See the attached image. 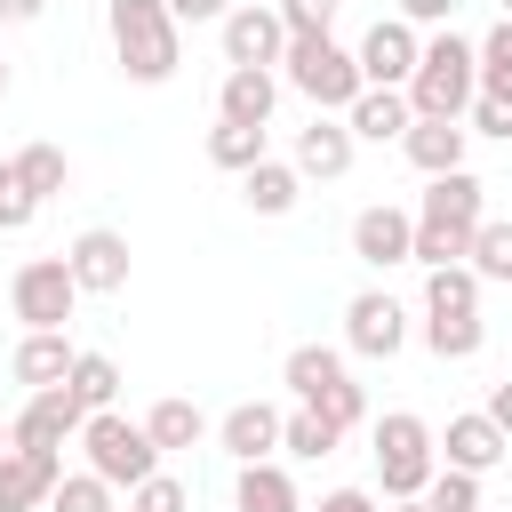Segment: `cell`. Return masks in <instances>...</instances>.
<instances>
[{"instance_id": "obj_1", "label": "cell", "mask_w": 512, "mask_h": 512, "mask_svg": "<svg viewBox=\"0 0 512 512\" xmlns=\"http://www.w3.org/2000/svg\"><path fill=\"white\" fill-rule=\"evenodd\" d=\"M480 224H488V184H480L472 168L432 176V184H424V200H416V264H424V272L464 264Z\"/></svg>"}, {"instance_id": "obj_2", "label": "cell", "mask_w": 512, "mask_h": 512, "mask_svg": "<svg viewBox=\"0 0 512 512\" xmlns=\"http://www.w3.org/2000/svg\"><path fill=\"white\" fill-rule=\"evenodd\" d=\"M104 32H112V56L136 88H160L176 80L184 64V24L168 16V0H104Z\"/></svg>"}, {"instance_id": "obj_3", "label": "cell", "mask_w": 512, "mask_h": 512, "mask_svg": "<svg viewBox=\"0 0 512 512\" xmlns=\"http://www.w3.org/2000/svg\"><path fill=\"white\" fill-rule=\"evenodd\" d=\"M472 96H480V40L432 32V40H424V64H416V80H408V112H416V120H464Z\"/></svg>"}, {"instance_id": "obj_4", "label": "cell", "mask_w": 512, "mask_h": 512, "mask_svg": "<svg viewBox=\"0 0 512 512\" xmlns=\"http://www.w3.org/2000/svg\"><path fill=\"white\" fill-rule=\"evenodd\" d=\"M368 456H376L384 504H408V496H424V488H432V472H440V432H432L416 408H392V416H376Z\"/></svg>"}, {"instance_id": "obj_5", "label": "cell", "mask_w": 512, "mask_h": 512, "mask_svg": "<svg viewBox=\"0 0 512 512\" xmlns=\"http://www.w3.org/2000/svg\"><path fill=\"white\" fill-rule=\"evenodd\" d=\"M280 384L296 392V408L328 416L336 432L368 424V392L352 384V368H344V352H336V344H296V352L280 360Z\"/></svg>"}, {"instance_id": "obj_6", "label": "cell", "mask_w": 512, "mask_h": 512, "mask_svg": "<svg viewBox=\"0 0 512 512\" xmlns=\"http://www.w3.org/2000/svg\"><path fill=\"white\" fill-rule=\"evenodd\" d=\"M280 80L312 104V112H352L360 96H368V80H360V56L352 48H336V40H288V56H280Z\"/></svg>"}, {"instance_id": "obj_7", "label": "cell", "mask_w": 512, "mask_h": 512, "mask_svg": "<svg viewBox=\"0 0 512 512\" xmlns=\"http://www.w3.org/2000/svg\"><path fill=\"white\" fill-rule=\"evenodd\" d=\"M80 456H88V472H96V480H112V488H128V496L160 472L152 432H144V424H128L120 408H104V416H88V424H80Z\"/></svg>"}, {"instance_id": "obj_8", "label": "cell", "mask_w": 512, "mask_h": 512, "mask_svg": "<svg viewBox=\"0 0 512 512\" xmlns=\"http://www.w3.org/2000/svg\"><path fill=\"white\" fill-rule=\"evenodd\" d=\"M8 304H16V320H24V328H64V320H72V304H80V280H72V264H64V256H32V264H16Z\"/></svg>"}, {"instance_id": "obj_9", "label": "cell", "mask_w": 512, "mask_h": 512, "mask_svg": "<svg viewBox=\"0 0 512 512\" xmlns=\"http://www.w3.org/2000/svg\"><path fill=\"white\" fill-rule=\"evenodd\" d=\"M216 40H224V64H232V72H240V64H248V72H272V64L288 56V24H280L272 0H240V8L216 24Z\"/></svg>"}, {"instance_id": "obj_10", "label": "cell", "mask_w": 512, "mask_h": 512, "mask_svg": "<svg viewBox=\"0 0 512 512\" xmlns=\"http://www.w3.org/2000/svg\"><path fill=\"white\" fill-rule=\"evenodd\" d=\"M352 56H360V80H368V88H408L416 64H424V32L400 24V16H376V24L360 32Z\"/></svg>"}, {"instance_id": "obj_11", "label": "cell", "mask_w": 512, "mask_h": 512, "mask_svg": "<svg viewBox=\"0 0 512 512\" xmlns=\"http://www.w3.org/2000/svg\"><path fill=\"white\" fill-rule=\"evenodd\" d=\"M408 344V304L392 296V288H360L352 304H344V352H360V360H392Z\"/></svg>"}, {"instance_id": "obj_12", "label": "cell", "mask_w": 512, "mask_h": 512, "mask_svg": "<svg viewBox=\"0 0 512 512\" xmlns=\"http://www.w3.org/2000/svg\"><path fill=\"white\" fill-rule=\"evenodd\" d=\"M352 256H360L368 272L416 264V208H392V200L360 208V216H352Z\"/></svg>"}, {"instance_id": "obj_13", "label": "cell", "mask_w": 512, "mask_h": 512, "mask_svg": "<svg viewBox=\"0 0 512 512\" xmlns=\"http://www.w3.org/2000/svg\"><path fill=\"white\" fill-rule=\"evenodd\" d=\"M80 424H88V408L64 392V384H48V392H32L16 416H8V432H16V448H40V456H64V440H80Z\"/></svg>"}, {"instance_id": "obj_14", "label": "cell", "mask_w": 512, "mask_h": 512, "mask_svg": "<svg viewBox=\"0 0 512 512\" xmlns=\"http://www.w3.org/2000/svg\"><path fill=\"white\" fill-rule=\"evenodd\" d=\"M64 264H72L80 296H120V288H128V232H112V224H88V232L64 248Z\"/></svg>"}, {"instance_id": "obj_15", "label": "cell", "mask_w": 512, "mask_h": 512, "mask_svg": "<svg viewBox=\"0 0 512 512\" xmlns=\"http://www.w3.org/2000/svg\"><path fill=\"white\" fill-rule=\"evenodd\" d=\"M64 480V456H40V448H8L0 456V512H48Z\"/></svg>"}, {"instance_id": "obj_16", "label": "cell", "mask_w": 512, "mask_h": 512, "mask_svg": "<svg viewBox=\"0 0 512 512\" xmlns=\"http://www.w3.org/2000/svg\"><path fill=\"white\" fill-rule=\"evenodd\" d=\"M352 152H360V136L336 120V112H312V128H296V176H320V184H336L344 168H352Z\"/></svg>"}, {"instance_id": "obj_17", "label": "cell", "mask_w": 512, "mask_h": 512, "mask_svg": "<svg viewBox=\"0 0 512 512\" xmlns=\"http://www.w3.org/2000/svg\"><path fill=\"white\" fill-rule=\"evenodd\" d=\"M216 448H224L232 464H272V448H280V408H272V400H240V408H224Z\"/></svg>"}, {"instance_id": "obj_18", "label": "cell", "mask_w": 512, "mask_h": 512, "mask_svg": "<svg viewBox=\"0 0 512 512\" xmlns=\"http://www.w3.org/2000/svg\"><path fill=\"white\" fill-rule=\"evenodd\" d=\"M504 448H512V440L496 432V416H488V408L448 416V432H440V464H456V472H472V480H480V472H496V464H504Z\"/></svg>"}, {"instance_id": "obj_19", "label": "cell", "mask_w": 512, "mask_h": 512, "mask_svg": "<svg viewBox=\"0 0 512 512\" xmlns=\"http://www.w3.org/2000/svg\"><path fill=\"white\" fill-rule=\"evenodd\" d=\"M464 144H472L464 120H416V128L400 136L408 168H424V176H456V168H464Z\"/></svg>"}, {"instance_id": "obj_20", "label": "cell", "mask_w": 512, "mask_h": 512, "mask_svg": "<svg viewBox=\"0 0 512 512\" xmlns=\"http://www.w3.org/2000/svg\"><path fill=\"white\" fill-rule=\"evenodd\" d=\"M72 344H64V328H24V344H16V360H8V376L16 384H32V392H48V384H64L72 376Z\"/></svg>"}, {"instance_id": "obj_21", "label": "cell", "mask_w": 512, "mask_h": 512, "mask_svg": "<svg viewBox=\"0 0 512 512\" xmlns=\"http://www.w3.org/2000/svg\"><path fill=\"white\" fill-rule=\"evenodd\" d=\"M272 104H280V80L272 72H224L216 88V120H240V128H272Z\"/></svg>"}, {"instance_id": "obj_22", "label": "cell", "mask_w": 512, "mask_h": 512, "mask_svg": "<svg viewBox=\"0 0 512 512\" xmlns=\"http://www.w3.org/2000/svg\"><path fill=\"white\" fill-rule=\"evenodd\" d=\"M344 128H352L360 144H400V136L416 128V112H408V88H368V96L344 112Z\"/></svg>"}, {"instance_id": "obj_23", "label": "cell", "mask_w": 512, "mask_h": 512, "mask_svg": "<svg viewBox=\"0 0 512 512\" xmlns=\"http://www.w3.org/2000/svg\"><path fill=\"white\" fill-rule=\"evenodd\" d=\"M232 512H304V496H296L288 464H240V480H232Z\"/></svg>"}, {"instance_id": "obj_24", "label": "cell", "mask_w": 512, "mask_h": 512, "mask_svg": "<svg viewBox=\"0 0 512 512\" xmlns=\"http://www.w3.org/2000/svg\"><path fill=\"white\" fill-rule=\"evenodd\" d=\"M240 200H248L256 216H288V208L304 200V176H296V160H256V168L240 176Z\"/></svg>"}, {"instance_id": "obj_25", "label": "cell", "mask_w": 512, "mask_h": 512, "mask_svg": "<svg viewBox=\"0 0 512 512\" xmlns=\"http://www.w3.org/2000/svg\"><path fill=\"white\" fill-rule=\"evenodd\" d=\"M488 344V320L480 312H424V352L432 360H472Z\"/></svg>"}, {"instance_id": "obj_26", "label": "cell", "mask_w": 512, "mask_h": 512, "mask_svg": "<svg viewBox=\"0 0 512 512\" xmlns=\"http://www.w3.org/2000/svg\"><path fill=\"white\" fill-rule=\"evenodd\" d=\"M144 432H152L160 456H176V448H200V440H208V416H200L192 400H152V408H144Z\"/></svg>"}, {"instance_id": "obj_27", "label": "cell", "mask_w": 512, "mask_h": 512, "mask_svg": "<svg viewBox=\"0 0 512 512\" xmlns=\"http://www.w3.org/2000/svg\"><path fill=\"white\" fill-rule=\"evenodd\" d=\"M64 392H72L88 416H104V408L120 400V360H112V352H80L72 376H64Z\"/></svg>"}, {"instance_id": "obj_28", "label": "cell", "mask_w": 512, "mask_h": 512, "mask_svg": "<svg viewBox=\"0 0 512 512\" xmlns=\"http://www.w3.org/2000/svg\"><path fill=\"white\" fill-rule=\"evenodd\" d=\"M208 160H216V168H232V176H248V168H256V160H272V152H264V128L216 120V128H208Z\"/></svg>"}, {"instance_id": "obj_29", "label": "cell", "mask_w": 512, "mask_h": 512, "mask_svg": "<svg viewBox=\"0 0 512 512\" xmlns=\"http://www.w3.org/2000/svg\"><path fill=\"white\" fill-rule=\"evenodd\" d=\"M424 312H480V272H472V264L424 272Z\"/></svg>"}, {"instance_id": "obj_30", "label": "cell", "mask_w": 512, "mask_h": 512, "mask_svg": "<svg viewBox=\"0 0 512 512\" xmlns=\"http://www.w3.org/2000/svg\"><path fill=\"white\" fill-rule=\"evenodd\" d=\"M336 440H344V432H336L328 416H312V408H288V416H280V448H288V456H304V464L336 456Z\"/></svg>"}, {"instance_id": "obj_31", "label": "cell", "mask_w": 512, "mask_h": 512, "mask_svg": "<svg viewBox=\"0 0 512 512\" xmlns=\"http://www.w3.org/2000/svg\"><path fill=\"white\" fill-rule=\"evenodd\" d=\"M16 176H24L32 200H56V192L72 184V160H64L56 144H24V152H16Z\"/></svg>"}, {"instance_id": "obj_32", "label": "cell", "mask_w": 512, "mask_h": 512, "mask_svg": "<svg viewBox=\"0 0 512 512\" xmlns=\"http://www.w3.org/2000/svg\"><path fill=\"white\" fill-rule=\"evenodd\" d=\"M472 272H480V288L488 280H512V216H488L480 232H472V256H464Z\"/></svg>"}, {"instance_id": "obj_33", "label": "cell", "mask_w": 512, "mask_h": 512, "mask_svg": "<svg viewBox=\"0 0 512 512\" xmlns=\"http://www.w3.org/2000/svg\"><path fill=\"white\" fill-rule=\"evenodd\" d=\"M480 96H512V16L480 32Z\"/></svg>"}, {"instance_id": "obj_34", "label": "cell", "mask_w": 512, "mask_h": 512, "mask_svg": "<svg viewBox=\"0 0 512 512\" xmlns=\"http://www.w3.org/2000/svg\"><path fill=\"white\" fill-rule=\"evenodd\" d=\"M288 40H336V0H272Z\"/></svg>"}, {"instance_id": "obj_35", "label": "cell", "mask_w": 512, "mask_h": 512, "mask_svg": "<svg viewBox=\"0 0 512 512\" xmlns=\"http://www.w3.org/2000/svg\"><path fill=\"white\" fill-rule=\"evenodd\" d=\"M48 512H112V480H96V472H64L56 496H48Z\"/></svg>"}, {"instance_id": "obj_36", "label": "cell", "mask_w": 512, "mask_h": 512, "mask_svg": "<svg viewBox=\"0 0 512 512\" xmlns=\"http://www.w3.org/2000/svg\"><path fill=\"white\" fill-rule=\"evenodd\" d=\"M424 504H432V512H480V480L456 472V464H440L432 488H424Z\"/></svg>"}, {"instance_id": "obj_37", "label": "cell", "mask_w": 512, "mask_h": 512, "mask_svg": "<svg viewBox=\"0 0 512 512\" xmlns=\"http://www.w3.org/2000/svg\"><path fill=\"white\" fill-rule=\"evenodd\" d=\"M40 216V200L24 192V176H16V160H0V232H24Z\"/></svg>"}, {"instance_id": "obj_38", "label": "cell", "mask_w": 512, "mask_h": 512, "mask_svg": "<svg viewBox=\"0 0 512 512\" xmlns=\"http://www.w3.org/2000/svg\"><path fill=\"white\" fill-rule=\"evenodd\" d=\"M464 128H472V136H496V144H512V96H472Z\"/></svg>"}, {"instance_id": "obj_39", "label": "cell", "mask_w": 512, "mask_h": 512, "mask_svg": "<svg viewBox=\"0 0 512 512\" xmlns=\"http://www.w3.org/2000/svg\"><path fill=\"white\" fill-rule=\"evenodd\" d=\"M128 512H192V496H184V480H168V472H152L136 496H128Z\"/></svg>"}, {"instance_id": "obj_40", "label": "cell", "mask_w": 512, "mask_h": 512, "mask_svg": "<svg viewBox=\"0 0 512 512\" xmlns=\"http://www.w3.org/2000/svg\"><path fill=\"white\" fill-rule=\"evenodd\" d=\"M232 8H240V0H168V16H176V24H224Z\"/></svg>"}, {"instance_id": "obj_41", "label": "cell", "mask_w": 512, "mask_h": 512, "mask_svg": "<svg viewBox=\"0 0 512 512\" xmlns=\"http://www.w3.org/2000/svg\"><path fill=\"white\" fill-rule=\"evenodd\" d=\"M304 512H384V504H376L368 488H328V496H320V504H304Z\"/></svg>"}, {"instance_id": "obj_42", "label": "cell", "mask_w": 512, "mask_h": 512, "mask_svg": "<svg viewBox=\"0 0 512 512\" xmlns=\"http://www.w3.org/2000/svg\"><path fill=\"white\" fill-rule=\"evenodd\" d=\"M456 0H400V24H448Z\"/></svg>"}, {"instance_id": "obj_43", "label": "cell", "mask_w": 512, "mask_h": 512, "mask_svg": "<svg viewBox=\"0 0 512 512\" xmlns=\"http://www.w3.org/2000/svg\"><path fill=\"white\" fill-rule=\"evenodd\" d=\"M488 416H496V432H504V440H512V376H504V384H496V392H488Z\"/></svg>"}, {"instance_id": "obj_44", "label": "cell", "mask_w": 512, "mask_h": 512, "mask_svg": "<svg viewBox=\"0 0 512 512\" xmlns=\"http://www.w3.org/2000/svg\"><path fill=\"white\" fill-rule=\"evenodd\" d=\"M40 8H48V0H0V24H32Z\"/></svg>"}, {"instance_id": "obj_45", "label": "cell", "mask_w": 512, "mask_h": 512, "mask_svg": "<svg viewBox=\"0 0 512 512\" xmlns=\"http://www.w3.org/2000/svg\"><path fill=\"white\" fill-rule=\"evenodd\" d=\"M384 512H432V504H424V496H408V504H384Z\"/></svg>"}, {"instance_id": "obj_46", "label": "cell", "mask_w": 512, "mask_h": 512, "mask_svg": "<svg viewBox=\"0 0 512 512\" xmlns=\"http://www.w3.org/2000/svg\"><path fill=\"white\" fill-rule=\"evenodd\" d=\"M8 448H16V432H8V416H0V456H8Z\"/></svg>"}, {"instance_id": "obj_47", "label": "cell", "mask_w": 512, "mask_h": 512, "mask_svg": "<svg viewBox=\"0 0 512 512\" xmlns=\"http://www.w3.org/2000/svg\"><path fill=\"white\" fill-rule=\"evenodd\" d=\"M0 96H8V56H0Z\"/></svg>"}, {"instance_id": "obj_48", "label": "cell", "mask_w": 512, "mask_h": 512, "mask_svg": "<svg viewBox=\"0 0 512 512\" xmlns=\"http://www.w3.org/2000/svg\"><path fill=\"white\" fill-rule=\"evenodd\" d=\"M504 16H512V0H504Z\"/></svg>"}]
</instances>
